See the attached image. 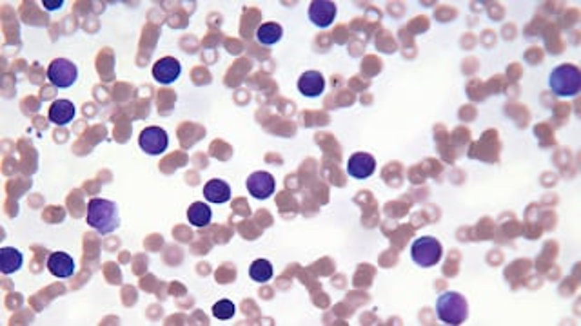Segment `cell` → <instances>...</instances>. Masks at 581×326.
Segmentation results:
<instances>
[{
  "mask_svg": "<svg viewBox=\"0 0 581 326\" xmlns=\"http://www.w3.org/2000/svg\"><path fill=\"white\" fill-rule=\"evenodd\" d=\"M204 196L209 203H225L231 200V187L224 179H211L204 185Z\"/></svg>",
  "mask_w": 581,
  "mask_h": 326,
  "instance_id": "14",
  "label": "cell"
},
{
  "mask_svg": "<svg viewBox=\"0 0 581 326\" xmlns=\"http://www.w3.org/2000/svg\"><path fill=\"white\" fill-rule=\"evenodd\" d=\"M234 312H237V306L229 299H220L218 303L213 304V316H215L216 319H220V321H227V319H231L232 316H234Z\"/></svg>",
  "mask_w": 581,
  "mask_h": 326,
  "instance_id": "19",
  "label": "cell"
},
{
  "mask_svg": "<svg viewBox=\"0 0 581 326\" xmlns=\"http://www.w3.org/2000/svg\"><path fill=\"white\" fill-rule=\"evenodd\" d=\"M139 145L146 154H151V156H160L167 151V145H169V136L162 127L151 126L146 127V129L140 133Z\"/></svg>",
  "mask_w": 581,
  "mask_h": 326,
  "instance_id": "6",
  "label": "cell"
},
{
  "mask_svg": "<svg viewBox=\"0 0 581 326\" xmlns=\"http://www.w3.org/2000/svg\"><path fill=\"white\" fill-rule=\"evenodd\" d=\"M48 270L53 274L55 277H60V279H66V277H71L75 274V261L69 254L66 252H53V254L48 258Z\"/></svg>",
  "mask_w": 581,
  "mask_h": 326,
  "instance_id": "12",
  "label": "cell"
},
{
  "mask_svg": "<svg viewBox=\"0 0 581 326\" xmlns=\"http://www.w3.org/2000/svg\"><path fill=\"white\" fill-rule=\"evenodd\" d=\"M211 218H213V212H211V207L204 201H195L188 210V219L192 227L204 228L211 223Z\"/></svg>",
  "mask_w": 581,
  "mask_h": 326,
  "instance_id": "16",
  "label": "cell"
},
{
  "mask_svg": "<svg viewBox=\"0 0 581 326\" xmlns=\"http://www.w3.org/2000/svg\"><path fill=\"white\" fill-rule=\"evenodd\" d=\"M336 17V4L331 0H314L309 8V18L318 27H329Z\"/></svg>",
  "mask_w": 581,
  "mask_h": 326,
  "instance_id": "10",
  "label": "cell"
},
{
  "mask_svg": "<svg viewBox=\"0 0 581 326\" xmlns=\"http://www.w3.org/2000/svg\"><path fill=\"white\" fill-rule=\"evenodd\" d=\"M180 73H182V66L173 57H164L153 66V76L162 85H169L178 80Z\"/></svg>",
  "mask_w": 581,
  "mask_h": 326,
  "instance_id": "9",
  "label": "cell"
},
{
  "mask_svg": "<svg viewBox=\"0 0 581 326\" xmlns=\"http://www.w3.org/2000/svg\"><path fill=\"white\" fill-rule=\"evenodd\" d=\"M274 187H276L274 178L264 170H256L247 178V191L256 200H267L274 193Z\"/></svg>",
  "mask_w": 581,
  "mask_h": 326,
  "instance_id": "7",
  "label": "cell"
},
{
  "mask_svg": "<svg viewBox=\"0 0 581 326\" xmlns=\"http://www.w3.org/2000/svg\"><path fill=\"white\" fill-rule=\"evenodd\" d=\"M326 89V78L320 71H305L300 76L298 91L307 98H316Z\"/></svg>",
  "mask_w": 581,
  "mask_h": 326,
  "instance_id": "11",
  "label": "cell"
},
{
  "mask_svg": "<svg viewBox=\"0 0 581 326\" xmlns=\"http://www.w3.org/2000/svg\"><path fill=\"white\" fill-rule=\"evenodd\" d=\"M436 313L440 321L445 325H461L465 319L469 318V304L465 297L458 292H447L442 294L436 301Z\"/></svg>",
  "mask_w": 581,
  "mask_h": 326,
  "instance_id": "2",
  "label": "cell"
},
{
  "mask_svg": "<svg viewBox=\"0 0 581 326\" xmlns=\"http://www.w3.org/2000/svg\"><path fill=\"white\" fill-rule=\"evenodd\" d=\"M76 114V109L75 105H73V102H69V100H55L53 103H51L50 108V120L53 121L55 126H67L69 121L75 118Z\"/></svg>",
  "mask_w": 581,
  "mask_h": 326,
  "instance_id": "13",
  "label": "cell"
},
{
  "mask_svg": "<svg viewBox=\"0 0 581 326\" xmlns=\"http://www.w3.org/2000/svg\"><path fill=\"white\" fill-rule=\"evenodd\" d=\"M376 170V160L374 156L367 154V152H356L349 158L347 163V175L354 179H365L372 176Z\"/></svg>",
  "mask_w": 581,
  "mask_h": 326,
  "instance_id": "8",
  "label": "cell"
},
{
  "mask_svg": "<svg viewBox=\"0 0 581 326\" xmlns=\"http://www.w3.org/2000/svg\"><path fill=\"white\" fill-rule=\"evenodd\" d=\"M88 225L102 236L115 232L120 227V214L116 203L104 198H93L88 205Z\"/></svg>",
  "mask_w": 581,
  "mask_h": 326,
  "instance_id": "1",
  "label": "cell"
},
{
  "mask_svg": "<svg viewBox=\"0 0 581 326\" xmlns=\"http://www.w3.org/2000/svg\"><path fill=\"white\" fill-rule=\"evenodd\" d=\"M64 6V0H58V2H46L44 0V8L50 9V11H53V9H60Z\"/></svg>",
  "mask_w": 581,
  "mask_h": 326,
  "instance_id": "20",
  "label": "cell"
},
{
  "mask_svg": "<svg viewBox=\"0 0 581 326\" xmlns=\"http://www.w3.org/2000/svg\"><path fill=\"white\" fill-rule=\"evenodd\" d=\"M442 243L436 237L424 236L420 239H416L411 246L412 261L424 268H430L434 265H438L440 260H442Z\"/></svg>",
  "mask_w": 581,
  "mask_h": 326,
  "instance_id": "4",
  "label": "cell"
},
{
  "mask_svg": "<svg viewBox=\"0 0 581 326\" xmlns=\"http://www.w3.org/2000/svg\"><path fill=\"white\" fill-rule=\"evenodd\" d=\"M22 254H20L17 249H13V246H6V249L0 251V270H2V274H6V276H8V274L18 272L20 267H22Z\"/></svg>",
  "mask_w": 581,
  "mask_h": 326,
  "instance_id": "15",
  "label": "cell"
},
{
  "mask_svg": "<svg viewBox=\"0 0 581 326\" xmlns=\"http://www.w3.org/2000/svg\"><path fill=\"white\" fill-rule=\"evenodd\" d=\"M282 35H284L282 26L276 22L262 24V26L256 29V38H258L260 44H264V45L276 44V42L282 40Z\"/></svg>",
  "mask_w": 581,
  "mask_h": 326,
  "instance_id": "17",
  "label": "cell"
},
{
  "mask_svg": "<svg viewBox=\"0 0 581 326\" xmlns=\"http://www.w3.org/2000/svg\"><path fill=\"white\" fill-rule=\"evenodd\" d=\"M78 78V69L75 64L67 59H57L48 67V80L58 87V89H67Z\"/></svg>",
  "mask_w": 581,
  "mask_h": 326,
  "instance_id": "5",
  "label": "cell"
},
{
  "mask_svg": "<svg viewBox=\"0 0 581 326\" xmlns=\"http://www.w3.org/2000/svg\"><path fill=\"white\" fill-rule=\"evenodd\" d=\"M549 85L558 96H576L581 89V71L573 64H564L550 73Z\"/></svg>",
  "mask_w": 581,
  "mask_h": 326,
  "instance_id": "3",
  "label": "cell"
},
{
  "mask_svg": "<svg viewBox=\"0 0 581 326\" xmlns=\"http://www.w3.org/2000/svg\"><path fill=\"white\" fill-rule=\"evenodd\" d=\"M249 276L256 283H267L273 277V265L267 260H256L249 267Z\"/></svg>",
  "mask_w": 581,
  "mask_h": 326,
  "instance_id": "18",
  "label": "cell"
}]
</instances>
